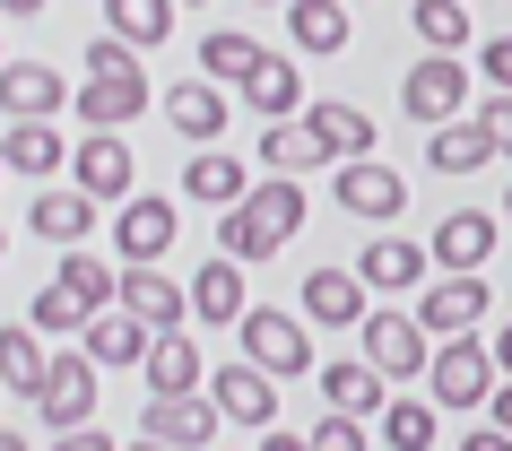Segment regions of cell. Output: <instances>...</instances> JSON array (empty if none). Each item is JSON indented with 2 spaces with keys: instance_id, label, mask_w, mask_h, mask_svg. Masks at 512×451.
Here are the masks:
<instances>
[{
  "instance_id": "cell-46",
  "label": "cell",
  "mask_w": 512,
  "mask_h": 451,
  "mask_svg": "<svg viewBox=\"0 0 512 451\" xmlns=\"http://www.w3.org/2000/svg\"><path fill=\"white\" fill-rule=\"evenodd\" d=\"M252 451H313V434H278V425H270V434H261Z\"/></svg>"
},
{
  "instance_id": "cell-26",
  "label": "cell",
  "mask_w": 512,
  "mask_h": 451,
  "mask_svg": "<svg viewBox=\"0 0 512 451\" xmlns=\"http://www.w3.org/2000/svg\"><path fill=\"white\" fill-rule=\"evenodd\" d=\"M426 252H434V269H486V252H495V217H486V209H452L426 235Z\"/></svg>"
},
{
  "instance_id": "cell-32",
  "label": "cell",
  "mask_w": 512,
  "mask_h": 451,
  "mask_svg": "<svg viewBox=\"0 0 512 451\" xmlns=\"http://www.w3.org/2000/svg\"><path fill=\"white\" fill-rule=\"evenodd\" d=\"M174 9H183V0H105V18H113L105 35H122L131 53H157L165 35H174Z\"/></svg>"
},
{
  "instance_id": "cell-51",
  "label": "cell",
  "mask_w": 512,
  "mask_h": 451,
  "mask_svg": "<svg viewBox=\"0 0 512 451\" xmlns=\"http://www.w3.org/2000/svg\"><path fill=\"white\" fill-rule=\"evenodd\" d=\"M252 9H287V0H252Z\"/></svg>"
},
{
  "instance_id": "cell-20",
  "label": "cell",
  "mask_w": 512,
  "mask_h": 451,
  "mask_svg": "<svg viewBox=\"0 0 512 451\" xmlns=\"http://www.w3.org/2000/svg\"><path fill=\"white\" fill-rule=\"evenodd\" d=\"M243 105H252V122H296L313 96H304V70L287 53H261V70L243 79Z\"/></svg>"
},
{
  "instance_id": "cell-34",
  "label": "cell",
  "mask_w": 512,
  "mask_h": 451,
  "mask_svg": "<svg viewBox=\"0 0 512 451\" xmlns=\"http://www.w3.org/2000/svg\"><path fill=\"white\" fill-rule=\"evenodd\" d=\"M434 425H443L434 399H391L382 425H374V443H382V451H434Z\"/></svg>"
},
{
  "instance_id": "cell-4",
  "label": "cell",
  "mask_w": 512,
  "mask_h": 451,
  "mask_svg": "<svg viewBox=\"0 0 512 451\" xmlns=\"http://www.w3.org/2000/svg\"><path fill=\"white\" fill-rule=\"evenodd\" d=\"M96 391H105V365L87 347H53V373L35 391V425L44 434H70V425H96Z\"/></svg>"
},
{
  "instance_id": "cell-8",
  "label": "cell",
  "mask_w": 512,
  "mask_h": 451,
  "mask_svg": "<svg viewBox=\"0 0 512 451\" xmlns=\"http://www.w3.org/2000/svg\"><path fill=\"white\" fill-rule=\"evenodd\" d=\"M356 339H365V365H374L382 382H417V373L434 365L426 321H417V313H391V304H382V313H365V330H356Z\"/></svg>"
},
{
  "instance_id": "cell-31",
  "label": "cell",
  "mask_w": 512,
  "mask_h": 451,
  "mask_svg": "<svg viewBox=\"0 0 512 451\" xmlns=\"http://www.w3.org/2000/svg\"><path fill=\"white\" fill-rule=\"evenodd\" d=\"M287 44L296 53H348V0H287Z\"/></svg>"
},
{
  "instance_id": "cell-11",
  "label": "cell",
  "mask_w": 512,
  "mask_h": 451,
  "mask_svg": "<svg viewBox=\"0 0 512 451\" xmlns=\"http://www.w3.org/2000/svg\"><path fill=\"white\" fill-rule=\"evenodd\" d=\"M209 399H217V417L235 425V434H270L278 425V373H261L252 356H243V365H217Z\"/></svg>"
},
{
  "instance_id": "cell-48",
  "label": "cell",
  "mask_w": 512,
  "mask_h": 451,
  "mask_svg": "<svg viewBox=\"0 0 512 451\" xmlns=\"http://www.w3.org/2000/svg\"><path fill=\"white\" fill-rule=\"evenodd\" d=\"M53 0H0V18H44Z\"/></svg>"
},
{
  "instance_id": "cell-18",
  "label": "cell",
  "mask_w": 512,
  "mask_h": 451,
  "mask_svg": "<svg viewBox=\"0 0 512 451\" xmlns=\"http://www.w3.org/2000/svg\"><path fill=\"white\" fill-rule=\"evenodd\" d=\"M113 304H122V313H139L148 330H183V313H191V287H183V278H165V261H157V269H122Z\"/></svg>"
},
{
  "instance_id": "cell-29",
  "label": "cell",
  "mask_w": 512,
  "mask_h": 451,
  "mask_svg": "<svg viewBox=\"0 0 512 451\" xmlns=\"http://www.w3.org/2000/svg\"><path fill=\"white\" fill-rule=\"evenodd\" d=\"M426 165H434V174H478V165H495V139H486V122H478V113H460V122L426 131Z\"/></svg>"
},
{
  "instance_id": "cell-37",
  "label": "cell",
  "mask_w": 512,
  "mask_h": 451,
  "mask_svg": "<svg viewBox=\"0 0 512 451\" xmlns=\"http://www.w3.org/2000/svg\"><path fill=\"white\" fill-rule=\"evenodd\" d=\"M408 27L426 35V53H460L469 44V9L460 0H408Z\"/></svg>"
},
{
  "instance_id": "cell-30",
  "label": "cell",
  "mask_w": 512,
  "mask_h": 451,
  "mask_svg": "<svg viewBox=\"0 0 512 451\" xmlns=\"http://www.w3.org/2000/svg\"><path fill=\"white\" fill-rule=\"evenodd\" d=\"M322 408H339V417H382V408H391V382H382L365 356H356V365H322Z\"/></svg>"
},
{
  "instance_id": "cell-47",
  "label": "cell",
  "mask_w": 512,
  "mask_h": 451,
  "mask_svg": "<svg viewBox=\"0 0 512 451\" xmlns=\"http://www.w3.org/2000/svg\"><path fill=\"white\" fill-rule=\"evenodd\" d=\"M486 347H495V365H504V382H512V321H504V330H495Z\"/></svg>"
},
{
  "instance_id": "cell-9",
  "label": "cell",
  "mask_w": 512,
  "mask_h": 451,
  "mask_svg": "<svg viewBox=\"0 0 512 451\" xmlns=\"http://www.w3.org/2000/svg\"><path fill=\"white\" fill-rule=\"evenodd\" d=\"M174 200H157V191H139V200H122L113 209V261L122 269H157L165 252H174Z\"/></svg>"
},
{
  "instance_id": "cell-45",
  "label": "cell",
  "mask_w": 512,
  "mask_h": 451,
  "mask_svg": "<svg viewBox=\"0 0 512 451\" xmlns=\"http://www.w3.org/2000/svg\"><path fill=\"white\" fill-rule=\"evenodd\" d=\"M486 425H504V434H512V382H495V399H486Z\"/></svg>"
},
{
  "instance_id": "cell-52",
  "label": "cell",
  "mask_w": 512,
  "mask_h": 451,
  "mask_svg": "<svg viewBox=\"0 0 512 451\" xmlns=\"http://www.w3.org/2000/svg\"><path fill=\"white\" fill-rule=\"evenodd\" d=\"M504 217H512V183H504Z\"/></svg>"
},
{
  "instance_id": "cell-50",
  "label": "cell",
  "mask_w": 512,
  "mask_h": 451,
  "mask_svg": "<svg viewBox=\"0 0 512 451\" xmlns=\"http://www.w3.org/2000/svg\"><path fill=\"white\" fill-rule=\"evenodd\" d=\"M122 451H165V443H148V434H139V443H122Z\"/></svg>"
},
{
  "instance_id": "cell-22",
  "label": "cell",
  "mask_w": 512,
  "mask_h": 451,
  "mask_svg": "<svg viewBox=\"0 0 512 451\" xmlns=\"http://www.w3.org/2000/svg\"><path fill=\"white\" fill-rule=\"evenodd\" d=\"M226 113H235V96H226L217 79H200V87H174V96H165V122H174V139H191V148H217Z\"/></svg>"
},
{
  "instance_id": "cell-17",
  "label": "cell",
  "mask_w": 512,
  "mask_h": 451,
  "mask_svg": "<svg viewBox=\"0 0 512 451\" xmlns=\"http://www.w3.org/2000/svg\"><path fill=\"white\" fill-rule=\"evenodd\" d=\"M27 235L35 243H61V252H79L87 235H96V200H87L79 183H44L27 209Z\"/></svg>"
},
{
  "instance_id": "cell-10",
  "label": "cell",
  "mask_w": 512,
  "mask_h": 451,
  "mask_svg": "<svg viewBox=\"0 0 512 451\" xmlns=\"http://www.w3.org/2000/svg\"><path fill=\"white\" fill-rule=\"evenodd\" d=\"M330 200H339L348 217H365V226H391V217L408 209V174H400V165H382V157H356V165L330 174Z\"/></svg>"
},
{
  "instance_id": "cell-28",
  "label": "cell",
  "mask_w": 512,
  "mask_h": 451,
  "mask_svg": "<svg viewBox=\"0 0 512 451\" xmlns=\"http://www.w3.org/2000/svg\"><path fill=\"white\" fill-rule=\"evenodd\" d=\"M243 191H252V165H243V157H217V148L183 157V200H200V209H235Z\"/></svg>"
},
{
  "instance_id": "cell-19",
  "label": "cell",
  "mask_w": 512,
  "mask_h": 451,
  "mask_svg": "<svg viewBox=\"0 0 512 451\" xmlns=\"http://www.w3.org/2000/svg\"><path fill=\"white\" fill-rule=\"evenodd\" d=\"M0 165L44 191L53 174H70V139H61L53 122H9V131H0Z\"/></svg>"
},
{
  "instance_id": "cell-23",
  "label": "cell",
  "mask_w": 512,
  "mask_h": 451,
  "mask_svg": "<svg viewBox=\"0 0 512 451\" xmlns=\"http://www.w3.org/2000/svg\"><path fill=\"white\" fill-rule=\"evenodd\" d=\"M79 347L96 356V365H148V347H157V330H148L139 313H122V304H105V313H96V321L79 330Z\"/></svg>"
},
{
  "instance_id": "cell-5",
  "label": "cell",
  "mask_w": 512,
  "mask_h": 451,
  "mask_svg": "<svg viewBox=\"0 0 512 451\" xmlns=\"http://www.w3.org/2000/svg\"><path fill=\"white\" fill-rule=\"evenodd\" d=\"M460 105H469V61L460 53H417L400 79V113L408 122H426V131H443V122H460Z\"/></svg>"
},
{
  "instance_id": "cell-40",
  "label": "cell",
  "mask_w": 512,
  "mask_h": 451,
  "mask_svg": "<svg viewBox=\"0 0 512 451\" xmlns=\"http://www.w3.org/2000/svg\"><path fill=\"white\" fill-rule=\"evenodd\" d=\"M87 79H139V53L122 35H87Z\"/></svg>"
},
{
  "instance_id": "cell-33",
  "label": "cell",
  "mask_w": 512,
  "mask_h": 451,
  "mask_svg": "<svg viewBox=\"0 0 512 451\" xmlns=\"http://www.w3.org/2000/svg\"><path fill=\"white\" fill-rule=\"evenodd\" d=\"M53 278H61L70 295H79L87 313H105V304H113V287H122V261H105V252H87V243H79V252H61V269H53Z\"/></svg>"
},
{
  "instance_id": "cell-39",
  "label": "cell",
  "mask_w": 512,
  "mask_h": 451,
  "mask_svg": "<svg viewBox=\"0 0 512 451\" xmlns=\"http://www.w3.org/2000/svg\"><path fill=\"white\" fill-rule=\"evenodd\" d=\"M313 451H374V425H365V417H339V408H322V417H313Z\"/></svg>"
},
{
  "instance_id": "cell-55",
  "label": "cell",
  "mask_w": 512,
  "mask_h": 451,
  "mask_svg": "<svg viewBox=\"0 0 512 451\" xmlns=\"http://www.w3.org/2000/svg\"><path fill=\"white\" fill-rule=\"evenodd\" d=\"M0 252H9V235H0Z\"/></svg>"
},
{
  "instance_id": "cell-12",
  "label": "cell",
  "mask_w": 512,
  "mask_h": 451,
  "mask_svg": "<svg viewBox=\"0 0 512 451\" xmlns=\"http://www.w3.org/2000/svg\"><path fill=\"white\" fill-rule=\"evenodd\" d=\"M139 434H148V443H165V451H209L217 434H226V417H217L209 391H174V399H148Z\"/></svg>"
},
{
  "instance_id": "cell-53",
  "label": "cell",
  "mask_w": 512,
  "mask_h": 451,
  "mask_svg": "<svg viewBox=\"0 0 512 451\" xmlns=\"http://www.w3.org/2000/svg\"><path fill=\"white\" fill-rule=\"evenodd\" d=\"M0 70H9V44H0Z\"/></svg>"
},
{
  "instance_id": "cell-57",
  "label": "cell",
  "mask_w": 512,
  "mask_h": 451,
  "mask_svg": "<svg viewBox=\"0 0 512 451\" xmlns=\"http://www.w3.org/2000/svg\"><path fill=\"white\" fill-rule=\"evenodd\" d=\"M348 9H356V0H348Z\"/></svg>"
},
{
  "instance_id": "cell-49",
  "label": "cell",
  "mask_w": 512,
  "mask_h": 451,
  "mask_svg": "<svg viewBox=\"0 0 512 451\" xmlns=\"http://www.w3.org/2000/svg\"><path fill=\"white\" fill-rule=\"evenodd\" d=\"M0 451H27V434H0Z\"/></svg>"
},
{
  "instance_id": "cell-14",
  "label": "cell",
  "mask_w": 512,
  "mask_h": 451,
  "mask_svg": "<svg viewBox=\"0 0 512 451\" xmlns=\"http://www.w3.org/2000/svg\"><path fill=\"white\" fill-rule=\"evenodd\" d=\"M296 122H304V139H313L330 165L374 157V113H365V105H339V96H322V105H304Z\"/></svg>"
},
{
  "instance_id": "cell-1",
  "label": "cell",
  "mask_w": 512,
  "mask_h": 451,
  "mask_svg": "<svg viewBox=\"0 0 512 451\" xmlns=\"http://www.w3.org/2000/svg\"><path fill=\"white\" fill-rule=\"evenodd\" d=\"M296 226H304V183L296 174H261L235 209L217 217V252L243 261V269H261V261H278L296 243Z\"/></svg>"
},
{
  "instance_id": "cell-54",
  "label": "cell",
  "mask_w": 512,
  "mask_h": 451,
  "mask_svg": "<svg viewBox=\"0 0 512 451\" xmlns=\"http://www.w3.org/2000/svg\"><path fill=\"white\" fill-rule=\"evenodd\" d=\"M0 183H9V165H0Z\"/></svg>"
},
{
  "instance_id": "cell-13",
  "label": "cell",
  "mask_w": 512,
  "mask_h": 451,
  "mask_svg": "<svg viewBox=\"0 0 512 451\" xmlns=\"http://www.w3.org/2000/svg\"><path fill=\"white\" fill-rule=\"evenodd\" d=\"M61 105H79V87L61 79L53 61H18L9 53V70H0V113H9V122H53Z\"/></svg>"
},
{
  "instance_id": "cell-35",
  "label": "cell",
  "mask_w": 512,
  "mask_h": 451,
  "mask_svg": "<svg viewBox=\"0 0 512 451\" xmlns=\"http://www.w3.org/2000/svg\"><path fill=\"white\" fill-rule=\"evenodd\" d=\"M200 70H209L217 87H243L252 70H261V44L243 27H217V35H200Z\"/></svg>"
},
{
  "instance_id": "cell-6",
  "label": "cell",
  "mask_w": 512,
  "mask_h": 451,
  "mask_svg": "<svg viewBox=\"0 0 512 451\" xmlns=\"http://www.w3.org/2000/svg\"><path fill=\"white\" fill-rule=\"evenodd\" d=\"M486 304H495V287H486L478 269H443V278H426V287H417V304H408V313L426 321V339H469V330L486 321Z\"/></svg>"
},
{
  "instance_id": "cell-25",
  "label": "cell",
  "mask_w": 512,
  "mask_h": 451,
  "mask_svg": "<svg viewBox=\"0 0 512 451\" xmlns=\"http://www.w3.org/2000/svg\"><path fill=\"white\" fill-rule=\"evenodd\" d=\"M44 373H53V339H44L35 321H9V330H0V391L35 399V391H44Z\"/></svg>"
},
{
  "instance_id": "cell-42",
  "label": "cell",
  "mask_w": 512,
  "mask_h": 451,
  "mask_svg": "<svg viewBox=\"0 0 512 451\" xmlns=\"http://www.w3.org/2000/svg\"><path fill=\"white\" fill-rule=\"evenodd\" d=\"M478 70H486V87H495V96H512V35H495V44H486Z\"/></svg>"
},
{
  "instance_id": "cell-3",
  "label": "cell",
  "mask_w": 512,
  "mask_h": 451,
  "mask_svg": "<svg viewBox=\"0 0 512 451\" xmlns=\"http://www.w3.org/2000/svg\"><path fill=\"white\" fill-rule=\"evenodd\" d=\"M235 339H243V356H252L261 373H278V382H296V373H322V365H313V321H304V313L252 304V313L235 321Z\"/></svg>"
},
{
  "instance_id": "cell-24",
  "label": "cell",
  "mask_w": 512,
  "mask_h": 451,
  "mask_svg": "<svg viewBox=\"0 0 512 451\" xmlns=\"http://www.w3.org/2000/svg\"><path fill=\"white\" fill-rule=\"evenodd\" d=\"M148 399H174V391H209V356L183 339V330H157V347H148Z\"/></svg>"
},
{
  "instance_id": "cell-7",
  "label": "cell",
  "mask_w": 512,
  "mask_h": 451,
  "mask_svg": "<svg viewBox=\"0 0 512 451\" xmlns=\"http://www.w3.org/2000/svg\"><path fill=\"white\" fill-rule=\"evenodd\" d=\"M70 183L96 200V209H122V200H139V157L122 131H87L79 148H70Z\"/></svg>"
},
{
  "instance_id": "cell-27",
  "label": "cell",
  "mask_w": 512,
  "mask_h": 451,
  "mask_svg": "<svg viewBox=\"0 0 512 451\" xmlns=\"http://www.w3.org/2000/svg\"><path fill=\"white\" fill-rule=\"evenodd\" d=\"M243 313H252V304H243V261L217 252V261L191 269V321H226V330H235Z\"/></svg>"
},
{
  "instance_id": "cell-38",
  "label": "cell",
  "mask_w": 512,
  "mask_h": 451,
  "mask_svg": "<svg viewBox=\"0 0 512 451\" xmlns=\"http://www.w3.org/2000/svg\"><path fill=\"white\" fill-rule=\"evenodd\" d=\"M27 321H35V330H44V339H79V330H87V321H96V313H87L79 295H70V287H61V278H53V287H35Z\"/></svg>"
},
{
  "instance_id": "cell-2",
  "label": "cell",
  "mask_w": 512,
  "mask_h": 451,
  "mask_svg": "<svg viewBox=\"0 0 512 451\" xmlns=\"http://www.w3.org/2000/svg\"><path fill=\"white\" fill-rule=\"evenodd\" d=\"M495 382H504V365H495V347H486L478 330H469V339H434V365H426V399L434 408L469 417V408L495 399Z\"/></svg>"
},
{
  "instance_id": "cell-16",
  "label": "cell",
  "mask_w": 512,
  "mask_h": 451,
  "mask_svg": "<svg viewBox=\"0 0 512 451\" xmlns=\"http://www.w3.org/2000/svg\"><path fill=\"white\" fill-rule=\"evenodd\" d=\"M426 269H434V252L426 243H408V235H374L365 252H356V278L374 295H417L426 287Z\"/></svg>"
},
{
  "instance_id": "cell-56",
  "label": "cell",
  "mask_w": 512,
  "mask_h": 451,
  "mask_svg": "<svg viewBox=\"0 0 512 451\" xmlns=\"http://www.w3.org/2000/svg\"><path fill=\"white\" fill-rule=\"evenodd\" d=\"M183 9H200V0H183Z\"/></svg>"
},
{
  "instance_id": "cell-41",
  "label": "cell",
  "mask_w": 512,
  "mask_h": 451,
  "mask_svg": "<svg viewBox=\"0 0 512 451\" xmlns=\"http://www.w3.org/2000/svg\"><path fill=\"white\" fill-rule=\"evenodd\" d=\"M478 122H486V139H495V157H512V96H486Z\"/></svg>"
},
{
  "instance_id": "cell-44",
  "label": "cell",
  "mask_w": 512,
  "mask_h": 451,
  "mask_svg": "<svg viewBox=\"0 0 512 451\" xmlns=\"http://www.w3.org/2000/svg\"><path fill=\"white\" fill-rule=\"evenodd\" d=\"M460 451H512V434H504V425H486V434H460Z\"/></svg>"
},
{
  "instance_id": "cell-36",
  "label": "cell",
  "mask_w": 512,
  "mask_h": 451,
  "mask_svg": "<svg viewBox=\"0 0 512 451\" xmlns=\"http://www.w3.org/2000/svg\"><path fill=\"white\" fill-rule=\"evenodd\" d=\"M252 157H261V174H313V165H322V148H313V139H304V122H261V148H252Z\"/></svg>"
},
{
  "instance_id": "cell-21",
  "label": "cell",
  "mask_w": 512,
  "mask_h": 451,
  "mask_svg": "<svg viewBox=\"0 0 512 451\" xmlns=\"http://www.w3.org/2000/svg\"><path fill=\"white\" fill-rule=\"evenodd\" d=\"M148 105H157L148 70H139V79H87L79 87V122H87V131H131Z\"/></svg>"
},
{
  "instance_id": "cell-43",
  "label": "cell",
  "mask_w": 512,
  "mask_h": 451,
  "mask_svg": "<svg viewBox=\"0 0 512 451\" xmlns=\"http://www.w3.org/2000/svg\"><path fill=\"white\" fill-rule=\"evenodd\" d=\"M44 451H113V434H96V425H70V434H44Z\"/></svg>"
},
{
  "instance_id": "cell-15",
  "label": "cell",
  "mask_w": 512,
  "mask_h": 451,
  "mask_svg": "<svg viewBox=\"0 0 512 451\" xmlns=\"http://www.w3.org/2000/svg\"><path fill=\"white\" fill-rule=\"evenodd\" d=\"M304 321H313V330H365V313H374V304H365V278H356V269H313V278H304Z\"/></svg>"
}]
</instances>
